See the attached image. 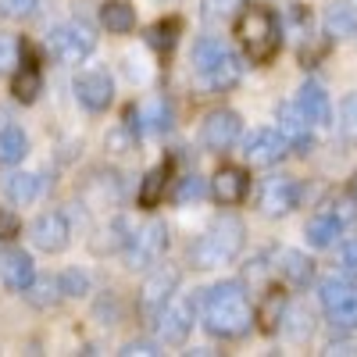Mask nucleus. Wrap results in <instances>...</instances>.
<instances>
[{"instance_id":"obj_19","label":"nucleus","mask_w":357,"mask_h":357,"mask_svg":"<svg viewBox=\"0 0 357 357\" xmlns=\"http://www.w3.org/2000/svg\"><path fill=\"white\" fill-rule=\"evenodd\" d=\"M282 314H286V293H282V286H268L264 289V296L257 301V307H254V321H257V329L261 333H279V321H282Z\"/></svg>"},{"instance_id":"obj_9","label":"nucleus","mask_w":357,"mask_h":357,"mask_svg":"<svg viewBox=\"0 0 357 357\" xmlns=\"http://www.w3.org/2000/svg\"><path fill=\"white\" fill-rule=\"evenodd\" d=\"M240 129H243L240 114L229 111V107H218V111H211V114L204 118V126H200V146H204V151H211V154H225L229 146L240 139Z\"/></svg>"},{"instance_id":"obj_27","label":"nucleus","mask_w":357,"mask_h":357,"mask_svg":"<svg viewBox=\"0 0 357 357\" xmlns=\"http://www.w3.org/2000/svg\"><path fill=\"white\" fill-rule=\"evenodd\" d=\"M325 314H329L333 329H357V286H350Z\"/></svg>"},{"instance_id":"obj_16","label":"nucleus","mask_w":357,"mask_h":357,"mask_svg":"<svg viewBox=\"0 0 357 357\" xmlns=\"http://www.w3.org/2000/svg\"><path fill=\"white\" fill-rule=\"evenodd\" d=\"M247 190H250V175H247L243 168H236V165H222V168L215 172V178H211V193H215V200L225 204V207L240 204V200L247 197Z\"/></svg>"},{"instance_id":"obj_33","label":"nucleus","mask_w":357,"mask_h":357,"mask_svg":"<svg viewBox=\"0 0 357 357\" xmlns=\"http://www.w3.org/2000/svg\"><path fill=\"white\" fill-rule=\"evenodd\" d=\"M18 61H22V47H18V40L8 36V33H0V75L15 72Z\"/></svg>"},{"instance_id":"obj_38","label":"nucleus","mask_w":357,"mask_h":357,"mask_svg":"<svg viewBox=\"0 0 357 357\" xmlns=\"http://www.w3.org/2000/svg\"><path fill=\"white\" fill-rule=\"evenodd\" d=\"M18 232H22V222H18V215L11 211V207H4V211H0V240H15Z\"/></svg>"},{"instance_id":"obj_24","label":"nucleus","mask_w":357,"mask_h":357,"mask_svg":"<svg viewBox=\"0 0 357 357\" xmlns=\"http://www.w3.org/2000/svg\"><path fill=\"white\" fill-rule=\"evenodd\" d=\"M43 89V79H40V68L33 61H22V68H15V82H11V93L22 100V104H33Z\"/></svg>"},{"instance_id":"obj_17","label":"nucleus","mask_w":357,"mask_h":357,"mask_svg":"<svg viewBox=\"0 0 357 357\" xmlns=\"http://www.w3.org/2000/svg\"><path fill=\"white\" fill-rule=\"evenodd\" d=\"M296 107H301V114L307 118L311 126H318V129L333 126V100H329V93H325L318 82H304L301 86V93H296Z\"/></svg>"},{"instance_id":"obj_12","label":"nucleus","mask_w":357,"mask_h":357,"mask_svg":"<svg viewBox=\"0 0 357 357\" xmlns=\"http://www.w3.org/2000/svg\"><path fill=\"white\" fill-rule=\"evenodd\" d=\"M29 236H33V243L47 254H61L72 240V225L61 211H47L33 222V229H29Z\"/></svg>"},{"instance_id":"obj_42","label":"nucleus","mask_w":357,"mask_h":357,"mask_svg":"<svg viewBox=\"0 0 357 357\" xmlns=\"http://www.w3.org/2000/svg\"><path fill=\"white\" fill-rule=\"evenodd\" d=\"M350 197L357 200V172H354V178H350Z\"/></svg>"},{"instance_id":"obj_1","label":"nucleus","mask_w":357,"mask_h":357,"mask_svg":"<svg viewBox=\"0 0 357 357\" xmlns=\"http://www.w3.org/2000/svg\"><path fill=\"white\" fill-rule=\"evenodd\" d=\"M200 311H204V329L222 340H240L254 325V307L247 301V289L236 279L207 289L200 301Z\"/></svg>"},{"instance_id":"obj_35","label":"nucleus","mask_w":357,"mask_h":357,"mask_svg":"<svg viewBox=\"0 0 357 357\" xmlns=\"http://www.w3.org/2000/svg\"><path fill=\"white\" fill-rule=\"evenodd\" d=\"M36 4H40V0H0V18H11V22L29 18L36 11Z\"/></svg>"},{"instance_id":"obj_37","label":"nucleus","mask_w":357,"mask_h":357,"mask_svg":"<svg viewBox=\"0 0 357 357\" xmlns=\"http://www.w3.org/2000/svg\"><path fill=\"white\" fill-rule=\"evenodd\" d=\"M197 197H204V178L186 175V178H183V190L175 193V200H178V204H186V200H197Z\"/></svg>"},{"instance_id":"obj_28","label":"nucleus","mask_w":357,"mask_h":357,"mask_svg":"<svg viewBox=\"0 0 357 357\" xmlns=\"http://www.w3.org/2000/svg\"><path fill=\"white\" fill-rule=\"evenodd\" d=\"M279 329H282L289 340L301 343V340H307V336H311L314 325H311V314H307L304 307H289V304H286V314H282V321H279Z\"/></svg>"},{"instance_id":"obj_40","label":"nucleus","mask_w":357,"mask_h":357,"mask_svg":"<svg viewBox=\"0 0 357 357\" xmlns=\"http://www.w3.org/2000/svg\"><path fill=\"white\" fill-rule=\"evenodd\" d=\"M340 264H343V272H357V240L340 247Z\"/></svg>"},{"instance_id":"obj_15","label":"nucleus","mask_w":357,"mask_h":357,"mask_svg":"<svg viewBox=\"0 0 357 357\" xmlns=\"http://www.w3.org/2000/svg\"><path fill=\"white\" fill-rule=\"evenodd\" d=\"M279 132L286 136V143L293 146L296 154H311L314 151V136H311V122L301 114V107L296 104H282L279 107Z\"/></svg>"},{"instance_id":"obj_22","label":"nucleus","mask_w":357,"mask_h":357,"mask_svg":"<svg viewBox=\"0 0 357 357\" xmlns=\"http://www.w3.org/2000/svg\"><path fill=\"white\" fill-rule=\"evenodd\" d=\"M40 186H43L40 175H33V172H15L4 178V193L11 204H33L40 197Z\"/></svg>"},{"instance_id":"obj_3","label":"nucleus","mask_w":357,"mask_h":357,"mask_svg":"<svg viewBox=\"0 0 357 357\" xmlns=\"http://www.w3.org/2000/svg\"><path fill=\"white\" fill-rule=\"evenodd\" d=\"M236 36H240V43L254 65H268L279 54V43H282L275 15L268 8H257V4L243 8V15L236 18Z\"/></svg>"},{"instance_id":"obj_25","label":"nucleus","mask_w":357,"mask_h":357,"mask_svg":"<svg viewBox=\"0 0 357 357\" xmlns=\"http://www.w3.org/2000/svg\"><path fill=\"white\" fill-rule=\"evenodd\" d=\"M168 165H158V168H151L146 172V178H143V186H139V207H158L161 200H165V190H168Z\"/></svg>"},{"instance_id":"obj_39","label":"nucleus","mask_w":357,"mask_h":357,"mask_svg":"<svg viewBox=\"0 0 357 357\" xmlns=\"http://www.w3.org/2000/svg\"><path fill=\"white\" fill-rule=\"evenodd\" d=\"M118 354H126V357H154V354H161V350H158V343H151V340H136V343H126Z\"/></svg>"},{"instance_id":"obj_11","label":"nucleus","mask_w":357,"mask_h":357,"mask_svg":"<svg viewBox=\"0 0 357 357\" xmlns=\"http://www.w3.org/2000/svg\"><path fill=\"white\" fill-rule=\"evenodd\" d=\"M289 151V143L279 129H254L250 136H243V158L257 168H268V165H279Z\"/></svg>"},{"instance_id":"obj_32","label":"nucleus","mask_w":357,"mask_h":357,"mask_svg":"<svg viewBox=\"0 0 357 357\" xmlns=\"http://www.w3.org/2000/svg\"><path fill=\"white\" fill-rule=\"evenodd\" d=\"M340 132L350 143H357V93L343 97V104H340Z\"/></svg>"},{"instance_id":"obj_13","label":"nucleus","mask_w":357,"mask_h":357,"mask_svg":"<svg viewBox=\"0 0 357 357\" xmlns=\"http://www.w3.org/2000/svg\"><path fill=\"white\" fill-rule=\"evenodd\" d=\"M272 272L289 282L293 289H304L311 279H314V261L304 254V250H293V247H282L272 254Z\"/></svg>"},{"instance_id":"obj_8","label":"nucleus","mask_w":357,"mask_h":357,"mask_svg":"<svg viewBox=\"0 0 357 357\" xmlns=\"http://www.w3.org/2000/svg\"><path fill=\"white\" fill-rule=\"evenodd\" d=\"M175 289H178V268H172V264L154 268V272L146 275V282L139 286V314L146 321H154L161 314V307L172 301Z\"/></svg>"},{"instance_id":"obj_5","label":"nucleus","mask_w":357,"mask_h":357,"mask_svg":"<svg viewBox=\"0 0 357 357\" xmlns=\"http://www.w3.org/2000/svg\"><path fill=\"white\" fill-rule=\"evenodd\" d=\"M93 47H97V36H93V29H89L86 22L57 25L54 33L47 36V50L57 57V61H65V65L86 61V57L93 54Z\"/></svg>"},{"instance_id":"obj_29","label":"nucleus","mask_w":357,"mask_h":357,"mask_svg":"<svg viewBox=\"0 0 357 357\" xmlns=\"http://www.w3.org/2000/svg\"><path fill=\"white\" fill-rule=\"evenodd\" d=\"M178 33H183V25H178L175 18H168V22H158L151 33H146V43H151L154 50H172L175 47V40H178Z\"/></svg>"},{"instance_id":"obj_23","label":"nucleus","mask_w":357,"mask_h":357,"mask_svg":"<svg viewBox=\"0 0 357 357\" xmlns=\"http://www.w3.org/2000/svg\"><path fill=\"white\" fill-rule=\"evenodd\" d=\"M100 22H104L107 33H132L136 11L126 4V0H107V4H100Z\"/></svg>"},{"instance_id":"obj_4","label":"nucleus","mask_w":357,"mask_h":357,"mask_svg":"<svg viewBox=\"0 0 357 357\" xmlns=\"http://www.w3.org/2000/svg\"><path fill=\"white\" fill-rule=\"evenodd\" d=\"M193 68L197 75L211 86V89H232V86H240L243 79V61H240V54L229 50L222 40H211V36H204L193 43Z\"/></svg>"},{"instance_id":"obj_30","label":"nucleus","mask_w":357,"mask_h":357,"mask_svg":"<svg viewBox=\"0 0 357 357\" xmlns=\"http://www.w3.org/2000/svg\"><path fill=\"white\" fill-rule=\"evenodd\" d=\"M22 293H25L36 307H47V304H57V296H61V286H57V279H43V282H36V279H33Z\"/></svg>"},{"instance_id":"obj_7","label":"nucleus","mask_w":357,"mask_h":357,"mask_svg":"<svg viewBox=\"0 0 357 357\" xmlns=\"http://www.w3.org/2000/svg\"><path fill=\"white\" fill-rule=\"evenodd\" d=\"M154 321H158V336L165 343H172V347L186 343L190 333H193V321H197V301H193V296L172 293V301L161 307V314Z\"/></svg>"},{"instance_id":"obj_18","label":"nucleus","mask_w":357,"mask_h":357,"mask_svg":"<svg viewBox=\"0 0 357 357\" xmlns=\"http://www.w3.org/2000/svg\"><path fill=\"white\" fill-rule=\"evenodd\" d=\"M33 279H36V264L25 250H0V282L8 289L22 293Z\"/></svg>"},{"instance_id":"obj_36","label":"nucleus","mask_w":357,"mask_h":357,"mask_svg":"<svg viewBox=\"0 0 357 357\" xmlns=\"http://www.w3.org/2000/svg\"><path fill=\"white\" fill-rule=\"evenodd\" d=\"M107 146H111L114 154H126V151H132V146H136V132L129 126H118V129L107 132Z\"/></svg>"},{"instance_id":"obj_41","label":"nucleus","mask_w":357,"mask_h":357,"mask_svg":"<svg viewBox=\"0 0 357 357\" xmlns=\"http://www.w3.org/2000/svg\"><path fill=\"white\" fill-rule=\"evenodd\" d=\"M168 126H172V111H168V104H154V114H151V129L165 132Z\"/></svg>"},{"instance_id":"obj_34","label":"nucleus","mask_w":357,"mask_h":357,"mask_svg":"<svg viewBox=\"0 0 357 357\" xmlns=\"http://www.w3.org/2000/svg\"><path fill=\"white\" fill-rule=\"evenodd\" d=\"M57 286H61L65 296H82V293L89 289V275L79 272V268H72V272H65L61 279H57Z\"/></svg>"},{"instance_id":"obj_21","label":"nucleus","mask_w":357,"mask_h":357,"mask_svg":"<svg viewBox=\"0 0 357 357\" xmlns=\"http://www.w3.org/2000/svg\"><path fill=\"white\" fill-rule=\"evenodd\" d=\"M325 33H329L333 40H350V36H357V8L354 4H329L325 8Z\"/></svg>"},{"instance_id":"obj_26","label":"nucleus","mask_w":357,"mask_h":357,"mask_svg":"<svg viewBox=\"0 0 357 357\" xmlns=\"http://www.w3.org/2000/svg\"><path fill=\"white\" fill-rule=\"evenodd\" d=\"M29 154V139L18 126H4L0 129V165H18Z\"/></svg>"},{"instance_id":"obj_20","label":"nucleus","mask_w":357,"mask_h":357,"mask_svg":"<svg viewBox=\"0 0 357 357\" xmlns=\"http://www.w3.org/2000/svg\"><path fill=\"white\" fill-rule=\"evenodd\" d=\"M307 243L311 247H318V250H325V247H333L340 236H343V218L336 215V211H325V215H314L311 222H307Z\"/></svg>"},{"instance_id":"obj_14","label":"nucleus","mask_w":357,"mask_h":357,"mask_svg":"<svg viewBox=\"0 0 357 357\" xmlns=\"http://www.w3.org/2000/svg\"><path fill=\"white\" fill-rule=\"evenodd\" d=\"M75 97H79V104L89 107V111H107L111 100H114V82H111V75L100 72V68L82 72V75H75Z\"/></svg>"},{"instance_id":"obj_6","label":"nucleus","mask_w":357,"mask_h":357,"mask_svg":"<svg viewBox=\"0 0 357 357\" xmlns=\"http://www.w3.org/2000/svg\"><path fill=\"white\" fill-rule=\"evenodd\" d=\"M168 250V225L165 222H146L126 240V264L132 268H154Z\"/></svg>"},{"instance_id":"obj_31","label":"nucleus","mask_w":357,"mask_h":357,"mask_svg":"<svg viewBox=\"0 0 357 357\" xmlns=\"http://www.w3.org/2000/svg\"><path fill=\"white\" fill-rule=\"evenodd\" d=\"M204 11V22L207 25H222V22H229L232 18V11L236 8H240V0H204V4H200Z\"/></svg>"},{"instance_id":"obj_2","label":"nucleus","mask_w":357,"mask_h":357,"mask_svg":"<svg viewBox=\"0 0 357 357\" xmlns=\"http://www.w3.org/2000/svg\"><path fill=\"white\" fill-rule=\"evenodd\" d=\"M243 243H247L243 222L236 215H222V218H215L211 225H207L204 236L190 247V261L197 268H222V264H232L236 257H240Z\"/></svg>"},{"instance_id":"obj_10","label":"nucleus","mask_w":357,"mask_h":357,"mask_svg":"<svg viewBox=\"0 0 357 357\" xmlns=\"http://www.w3.org/2000/svg\"><path fill=\"white\" fill-rule=\"evenodd\" d=\"M296 200H301V186H296L289 175H272V178H264V183H261L257 204H261V215H268V218L289 215L296 207Z\"/></svg>"}]
</instances>
